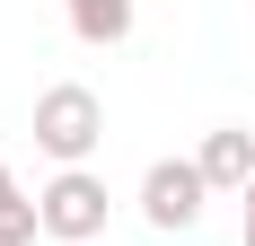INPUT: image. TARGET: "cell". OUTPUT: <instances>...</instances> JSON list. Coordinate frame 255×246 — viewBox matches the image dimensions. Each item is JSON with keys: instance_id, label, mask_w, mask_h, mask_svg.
<instances>
[{"instance_id": "obj_3", "label": "cell", "mask_w": 255, "mask_h": 246, "mask_svg": "<svg viewBox=\"0 0 255 246\" xmlns=\"http://www.w3.org/2000/svg\"><path fill=\"white\" fill-rule=\"evenodd\" d=\"M203 202H211V185H203V167L194 158H150V176H141V220L150 229H194L203 220Z\"/></svg>"}, {"instance_id": "obj_5", "label": "cell", "mask_w": 255, "mask_h": 246, "mask_svg": "<svg viewBox=\"0 0 255 246\" xmlns=\"http://www.w3.org/2000/svg\"><path fill=\"white\" fill-rule=\"evenodd\" d=\"M62 9H71V35H79V44H124L141 0H62Z\"/></svg>"}, {"instance_id": "obj_2", "label": "cell", "mask_w": 255, "mask_h": 246, "mask_svg": "<svg viewBox=\"0 0 255 246\" xmlns=\"http://www.w3.org/2000/svg\"><path fill=\"white\" fill-rule=\"evenodd\" d=\"M35 211H44V238L53 246H106V176H88V167H62L35 194Z\"/></svg>"}, {"instance_id": "obj_4", "label": "cell", "mask_w": 255, "mask_h": 246, "mask_svg": "<svg viewBox=\"0 0 255 246\" xmlns=\"http://www.w3.org/2000/svg\"><path fill=\"white\" fill-rule=\"evenodd\" d=\"M194 167H203V185H211V194H247V185H255V132H247V123H220V132H203Z\"/></svg>"}, {"instance_id": "obj_1", "label": "cell", "mask_w": 255, "mask_h": 246, "mask_svg": "<svg viewBox=\"0 0 255 246\" xmlns=\"http://www.w3.org/2000/svg\"><path fill=\"white\" fill-rule=\"evenodd\" d=\"M97 141H106V97L79 88V79H53L44 97H35V149H44L53 167H88Z\"/></svg>"}, {"instance_id": "obj_7", "label": "cell", "mask_w": 255, "mask_h": 246, "mask_svg": "<svg viewBox=\"0 0 255 246\" xmlns=\"http://www.w3.org/2000/svg\"><path fill=\"white\" fill-rule=\"evenodd\" d=\"M247 246H255V185H247Z\"/></svg>"}, {"instance_id": "obj_6", "label": "cell", "mask_w": 255, "mask_h": 246, "mask_svg": "<svg viewBox=\"0 0 255 246\" xmlns=\"http://www.w3.org/2000/svg\"><path fill=\"white\" fill-rule=\"evenodd\" d=\"M35 229H44V211L18 194V176L0 167V246H35Z\"/></svg>"}]
</instances>
